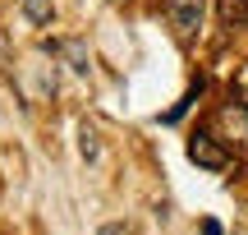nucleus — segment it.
<instances>
[{"label": "nucleus", "mask_w": 248, "mask_h": 235, "mask_svg": "<svg viewBox=\"0 0 248 235\" xmlns=\"http://www.w3.org/2000/svg\"><path fill=\"white\" fill-rule=\"evenodd\" d=\"M216 5H221V14L230 18V23H244L248 18V0H216Z\"/></svg>", "instance_id": "39448f33"}, {"label": "nucleus", "mask_w": 248, "mask_h": 235, "mask_svg": "<svg viewBox=\"0 0 248 235\" xmlns=\"http://www.w3.org/2000/svg\"><path fill=\"white\" fill-rule=\"evenodd\" d=\"M234 97H239L244 106H248V65H244L239 74H234Z\"/></svg>", "instance_id": "0eeeda50"}, {"label": "nucleus", "mask_w": 248, "mask_h": 235, "mask_svg": "<svg viewBox=\"0 0 248 235\" xmlns=\"http://www.w3.org/2000/svg\"><path fill=\"white\" fill-rule=\"evenodd\" d=\"M202 235H221V226L216 221H202Z\"/></svg>", "instance_id": "6e6552de"}, {"label": "nucleus", "mask_w": 248, "mask_h": 235, "mask_svg": "<svg viewBox=\"0 0 248 235\" xmlns=\"http://www.w3.org/2000/svg\"><path fill=\"white\" fill-rule=\"evenodd\" d=\"M166 14H170V23H175L179 42H193L198 23H202V0H166Z\"/></svg>", "instance_id": "f03ea898"}, {"label": "nucleus", "mask_w": 248, "mask_h": 235, "mask_svg": "<svg viewBox=\"0 0 248 235\" xmlns=\"http://www.w3.org/2000/svg\"><path fill=\"white\" fill-rule=\"evenodd\" d=\"M18 5H23V14L32 18V23H51V18H55V5H51V0H18Z\"/></svg>", "instance_id": "20e7f679"}, {"label": "nucleus", "mask_w": 248, "mask_h": 235, "mask_svg": "<svg viewBox=\"0 0 248 235\" xmlns=\"http://www.w3.org/2000/svg\"><path fill=\"white\" fill-rule=\"evenodd\" d=\"M78 152L88 157V162H97V152H101V148H97V134H92V129H83V138H78Z\"/></svg>", "instance_id": "423d86ee"}, {"label": "nucleus", "mask_w": 248, "mask_h": 235, "mask_svg": "<svg viewBox=\"0 0 248 235\" xmlns=\"http://www.w3.org/2000/svg\"><path fill=\"white\" fill-rule=\"evenodd\" d=\"M46 51H55V55H64L69 60V69L74 74H88L92 65H88V51H83L78 42H46Z\"/></svg>", "instance_id": "7ed1b4c3"}, {"label": "nucleus", "mask_w": 248, "mask_h": 235, "mask_svg": "<svg viewBox=\"0 0 248 235\" xmlns=\"http://www.w3.org/2000/svg\"><path fill=\"white\" fill-rule=\"evenodd\" d=\"M188 162H198L202 171H225V166H230V152L216 143V134L198 129V134L188 138Z\"/></svg>", "instance_id": "f257e3e1"}]
</instances>
